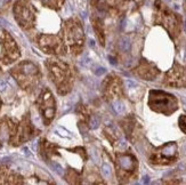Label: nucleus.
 Here are the masks:
<instances>
[{
    "mask_svg": "<svg viewBox=\"0 0 186 185\" xmlns=\"http://www.w3.org/2000/svg\"><path fill=\"white\" fill-rule=\"evenodd\" d=\"M9 137V129L8 127L5 125V123H2L1 126H0V142H5L7 141Z\"/></svg>",
    "mask_w": 186,
    "mask_h": 185,
    "instance_id": "1a4fd4ad",
    "label": "nucleus"
},
{
    "mask_svg": "<svg viewBox=\"0 0 186 185\" xmlns=\"http://www.w3.org/2000/svg\"><path fill=\"white\" fill-rule=\"evenodd\" d=\"M81 39H82V31H81V29L78 27H70V31H68V40H71L72 42L78 44V41L81 42Z\"/></svg>",
    "mask_w": 186,
    "mask_h": 185,
    "instance_id": "0eeeda50",
    "label": "nucleus"
},
{
    "mask_svg": "<svg viewBox=\"0 0 186 185\" xmlns=\"http://www.w3.org/2000/svg\"><path fill=\"white\" fill-rule=\"evenodd\" d=\"M103 73H105V69H103V68H99V69H97V71H96V74H97V76H101Z\"/></svg>",
    "mask_w": 186,
    "mask_h": 185,
    "instance_id": "dca6fc26",
    "label": "nucleus"
},
{
    "mask_svg": "<svg viewBox=\"0 0 186 185\" xmlns=\"http://www.w3.org/2000/svg\"><path fill=\"white\" fill-rule=\"evenodd\" d=\"M177 159V145L176 143H167L155 151L151 157V162L158 165H169Z\"/></svg>",
    "mask_w": 186,
    "mask_h": 185,
    "instance_id": "f03ea898",
    "label": "nucleus"
},
{
    "mask_svg": "<svg viewBox=\"0 0 186 185\" xmlns=\"http://www.w3.org/2000/svg\"><path fill=\"white\" fill-rule=\"evenodd\" d=\"M7 89V82L5 80H0V91H5Z\"/></svg>",
    "mask_w": 186,
    "mask_h": 185,
    "instance_id": "4468645a",
    "label": "nucleus"
},
{
    "mask_svg": "<svg viewBox=\"0 0 186 185\" xmlns=\"http://www.w3.org/2000/svg\"><path fill=\"white\" fill-rule=\"evenodd\" d=\"M103 174L106 175V176L110 175V167H109L107 165H104V166H103Z\"/></svg>",
    "mask_w": 186,
    "mask_h": 185,
    "instance_id": "2eb2a0df",
    "label": "nucleus"
},
{
    "mask_svg": "<svg viewBox=\"0 0 186 185\" xmlns=\"http://www.w3.org/2000/svg\"><path fill=\"white\" fill-rule=\"evenodd\" d=\"M51 166H53V168L55 169V171L57 173V174H63V169H62V167L59 166V165H57V163H51Z\"/></svg>",
    "mask_w": 186,
    "mask_h": 185,
    "instance_id": "ddd939ff",
    "label": "nucleus"
},
{
    "mask_svg": "<svg viewBox=\"0 0 186 185\" xmlns=\"http://www.w3.org/2000/svg\"><path fill=\"white\" fill-rule=\"evenodd\" d=\"M136 74L145 80H153L159 73V70L151 63L143 61L136 68Z\"/></svg>",
    "mask_w": 186,
    "mask_h": 185,
    "instance_id": "423d86ee",
    "label": "nucleus"
},
{
    "mask_svg": "<svg viewBox=\"0 0 186 185\" xmlns=\"http://www.w3.org/2000/svg\"><path fill=\"white\" fill-rule=\"evenodd\" d=\"M22 72L26 74V76H33V74H37L38 73V69H37V66L32 64V63H24V64H22Z\"/></svg>",
    "mask_w": 186,
    "mask_h": 185,
    "instance_id": "6e6552de",
    "label": "nucleus"
},
{
    "mask_svg": "<svg viewBox=\"0 0 186 185\" xmlns=\"http://www.w3.org/2000/svg\"><path fill=\"white\" fill-rule=\"evenodd\" d=\"M178 125H179V128L182 129V132L186 134V115H180L179 117Z\"/></svg>",
    "mask_w": 186,
    "mask_h": 185,
    "instance_id": "9d476101",
    "label": "nucleus"
},
{
    "mask_svg": "<svg viewBox=\"0 0 186 185\" xmlns=\"http://www.w3.org/2000/svg\"><path fill=\"white\" fill-rule=\"evenodd\" d=\"M164 84L171 87H185L186 86V68L175 63L174 66L170 69L164 78Z\"/></svg>",
    "mask_w": 186,
    "mask_h": 185,
    "instance_id": "7ed1b4c3",
    "label": "nucleus"
},
{
    "mask_svg": "<svg viewBox=\"0 0 186 185\" xmlns=\"http://www.w3.org/2000/svg\"><path fill=\"white\" fill-rule=\"evenodd\" d=\"M2 1H8V0H2Z\"/></svg>",
    "mask_w": 186,
    "mask_h": 185,
    "instance_id": "a211bd4d",
    "label": "nucleus"
},
{
    "mask_svg": "<svg viewBox=\"0 0 186 185\" xmlns=\"http://www.w3.org/2000/svg\"><path fill=\"white\" fill-rule=\"evenodd\" d=\"M117 162H118V175L120 178H128L135 171L137 167V161L135 157L130 153L118 154Z\"/></svg>",
    "mask_w": 186,
    "mask_h": 185,
    "instance_id": "20e7f679",
    "label": "nucleus"
},
{
    "mask_svg": "<svg viewBox=\"0 0 186 185\" xmlns=\"http://www.w3.org/2000/svg\"><path fill=\"white\" fill-rule=\"evenodd\" d=\"M113 107H114V110H115L117 112H119V113H121V112L123 111V106H122L121 103H119V102H114V103H113Z\"/></svg>",
    "mask_w": 186,
    "mask_h": 185,
    "instance_id": "f8f14e48",
    "label": "nucleus"
},
{
    "mask_svg": "<svg viewBox=\"0 0 186 185\" xmlns=\"http://www.w3.org/2000/svg\"><path fill=\"white\" fill-rule=\"evenodd\" d=\"M89 125H90V128H97L98 127V125H99V118L97 117V115H94L92 117V119H90V121H89Z\"/></svg>",
    "mask_w": 186,
    "mask_h": 185,
    "instance_id": "9b49d317",
    "label": "nucleus"
},
{
    "mask_svg": "<svg viewBox=\"0 0 186 185\" xmlns=\"http://www.w3.org/2000/svg\"><path fill=\"white\" fill-rule=\"evenodd\" d=\"M158 22L168 30L171 37H176L179 35V21L178 18L169 12H163L159 17Z\"/></svg>",
    "mask_w": 186,
    "mask_h": 185,
    "instance_id": "39448f33",
    "label": "nucleus"
},
{
    "mask_svg": "<svg viewBox=\"0 0 186 185\" xmlns=\"http://www.w3.org/2000/svg\"><path fill=\"white\" fill-rule=\"evenodd\" d=\"M43 1H45V2H47V1H49V0H43Z\"/></svg>",
    "mask_w": 186,
    "mask_h": 185,
    "instance_id": "f3484780",
    "label": "nucleus"
},
{
    "mask_svg": "<svg viewBox=\"0 0 186 185\" xmlns=\"http://www.w3.org/2000/svg\"><path fill=\"white\" fill-rule=\"evenodd\" d=\"M0 5H1V2H0Z\"/></svg>",
    "mask_w": 186,
    "mask_h": 185,
    "instance_id": "6ab92c4d",
    "label": "nucleus"
},
{
    "mask_svg": "<svg viewBox=\"0 0 186 185\" xmlns=\"http://www.w3.org/2000/svg\"><path fill=\"white\" fill-rule=\"evenodd\" d=\"M149 105L153 111L163 113L166 115L171 114L178 107L177 99L175 98V96L170 95L168 93H164V91H160V90L150 91Z\"/></svg>",
    "mask_w": 186,
    "mask_h": 185,
    "instance_id": "f257e3e1",
    "label": "nucleus"
}]
</instances>
